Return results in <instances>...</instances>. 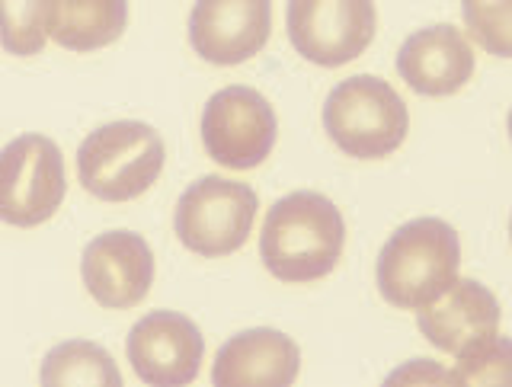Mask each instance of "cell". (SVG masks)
I'll return each mask as SVG.
<instances>
[{"label":"cell","mask_w":512,"mask_h":387,"mask_svg":"<svg viewBox=\"0 0 512 387\" xmlns=\"http://www.w3.org/2000/svg\"><path fill=\"white\" fill-rule=\"evenodd\" d=\"M346 221L320 192H292L269 208L260 234L263 266L282 282H317L330 276L343 256Z\"/></svg>","instance_id":"1"},{"label":"cell","mask_w":512,"mask_h":387,"mask_svg":"<svg viewBox=\"0 0 512 387\" xmlns=\"http://www.w3.org/2000/svg\"><path fill=\"white\" fill-rule=\"evenodd\" d=\"M461 240L442 218H413L388 237L378 256V292L400 311H416L458 279Z\"/></svg>","instance_id":"2"},{"label":"cell","mask_w":512,"mask_h":387,"mask_svg":"<svg viewBox=\"0 0 512 387\" xmlns=\"http://www.w3.org/2000/svg\"><path fill=\"white\" fill-rule=\"evenodd\" d=\"M164 160V138L148 122L122 119L84 138L77 151V180L103 202H132L157 183Z\"/></svg>","instance_id":"3"},{"label":"cell","mask_w":512,"mask_h":387,"mask_svg":"<svg viewBox=\"0 0 512 387\" xmlns=\"http://www.w3.org/2000/svg\"><path fill=\"white\" fill-rule=\"evenodd\" d=\"M324 128L343 154L381 160L404 144L410 112L388 80L359 74L330 90L324 103Z\"/></svg>","instance_id":"4"},{"label":"cell","mask_w":512,"mask_h":387,"mask_svg":"<svg viewBox=\"0 0 512 387\" xmlns=\"http://www.w3.org/2000/svg\"><path fill=\"white\" fill-rule=\"evenodd\" d=\"M260 199L247 183L202 176L176 202L173 228L180 244L199 256H231L247 244Z\"/></svg>","instance_id":"5"},{"label":"cell","mask_w":512,"mask_h":387,"mask_svg":"<svg viewBox=\"0 0 512 387\" xmlns=\"http://www.w3.org/2000/svg\"><path fill=\"white\" fill-rule=\"evenodd\" d=\"M68 192L61 148L45 135H20L0 151V221L13 228H39Z\"/></svg>","instance_id":"6"},{"label":"cell","mask_w":512,"mask_h":387,"mask_svg":"<svg viewBox=\"0 0 512 387\" xmlns=\"http://www.w3.org/2000/svg\"><path fill=\"white\" fill-rule=\"evenodd\" d=\"M279 138L276 109L253 87H224L212 93L202 112V144L215 164L253 170L272 154Z\"/></svg>","instance_id":"7"},{"label":"cell","mask_w":512,"mask_h":387,"mask_svg":"<svg viewBox=\"0 0 512 387\" xmlns=\"http://www.w3.org/2000/svg\"><path fill=\"white\" fill-rule=\"evenodd\" d=\"M292 48L320 68H343L375 39V0H288Z\"/></svg>","instance_id":"8"},{"label":"cell","mask_w":512,"mask_h":387,"mask_svg":"<svg viewBox=\"0 0 512 387\" xmlns=\"http://www.w3.org/2000/svg\"><path fill=\"white\" fill-rule=\"evenodd\" d=\"M128 362L144 384L180 387L192 384L205 359V336L186 314L151 311L128 333Z\"/></svg>","instance_id":"9"},{"label":"cell","mask_w":512,"mask_h":387,"mask_svg":"<svg viewBox=\"0 0 512 387\" xmlns=\"http://www.w3.org/2000/svg\"><path fill=\"white\" fill-rule=\"evenodd\" d=\"M416 327L426 343L461 359L500 336V301L477 279H455L439 298L416 308Z\"/></svg>","instance_id":"10"},{"label":"cell","mask_w":512,"mask_h":387,"mask_svg":"<svg viewBox=\"0 0 512 387\" xmlns=\"http://www.w3.org/2000/svg\"><path fill=\"white\" fill-rule=\"evenodd\" d=\"M80 276L96 304L109 311L135 308L154 285V253L135 231H106L87 244Z\"/></svg>","instance_id":"11"},{"label":"cell","mask_w":512,"mask_h":387,"mask_svg":"<svg viewBox=\"0 0 512 387\" xmlns=\"http://www.w3.org/2000/svg\"><path fill=\"white\" fill-rule=\"evenodd\" d=\"M272 32V0H196L189 42L208 64H244L263 52Z\"/></svg>","instance_id":"12"},{"label":"cell","mask_w":512,"mask_h":387,"mask_svg":"<svg viewBox=\"0 0 512 387\" xmlns=\"http://www.w3.org/2000/svg\"><path fill=\"white\" fill-rule=\"evenodd\" d=\"M397 74L420 96H452L474 77V52L458 26H426L400 45Z\"/></svg>","instance_id":"13"},{"label":"cell","mask_w":512,"mask_h":387,"mask_svg":"<svg viewBox=\"0 0 512 387\" xmlns=\"http://www.w3.org/2000/svg\"><path fill=\"white\" fill-rule=\"evenodd\" d=\"M301 368V349L292 336L256 327L231 336L218 349L212 384L218 387H288Z\"/></svg>","instance_id":"14"},{"label":"cell","mask_w":512,"mask_h":387,"mask_svg":"<svg viewBox=\"0 0 512 387\" xmlns=\"http://www.w3.org/2000/svg\"><path fill=\"white\" fill-rule=\"evenodd\" d=\"M128 26V0H52L48 7V39L68 52L106 48Z\"/></svg>","instance_id":"15"},{"label":"cell","mask_w":512,"mask_h":387,"mask_svg":"<svg viewBox=\"0 0 512 387\" xmlns=\"http://www.w3.org/2000/svg\"><path fill=\"white\" fill-rule=\"evenodd\" d=\"M42 384H112V387H119L122 375L103 346H96L90 340H68L45 356Z\"/></svg>","instance_id":"16"},{"label":"cell","mask_w":512,"mask_h":387,"mask_svg":"<svg viewBox=\"0 0 512 387\" xmlns=\"http://www.w3.org/2000/svg\"><path fill=\"white\" fill-rule=\"evenodd\" d=\"M52 0H0V45L16 58L39 55L48 42Z\"/></svg>","instance_id":"17"},{"label":"cell","mask_w":512,"mask_h":387,"mask_svg":"<svg viewBox=\"0 0 512 387\" xmlns=\"http://www.w3.org/2000/svg\"><path fill=\"white\" fill-rule=\"evenodd\" d=\"M461 13H464V26L471 29L477 45H484L496 58L512 55L509 0H461Z\"/></svg>","instance_id":"18"},{"label":"cell","mask_w":512,"mask_h":387,"mask_svg":"<svg viewBox=\"0 0 512 387\" xmlns=\"http://www.w3.org/2000/svg\"><path fill=\"white\" fill-rule=\"evenodd\" d=\"M509 340H503V336H496L493 343L480 346L474 352H468V356H461L455 372L452 375V384H503L509 381Z\"/></svg>","instance_id":"19"}]
</instances>
